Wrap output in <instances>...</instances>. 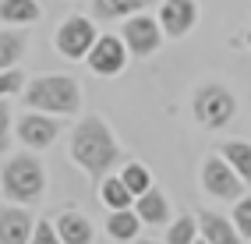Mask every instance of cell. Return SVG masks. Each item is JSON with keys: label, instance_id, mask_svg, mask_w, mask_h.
<instances>
[{"label": "cell", "instance_id": "2", "mask_svg": "<svg viewBox=\"0 0 251 244\" xmlns=\"http://www.w3.org/2000/svg\"><path fill=\"white\" fill-rule=\"evenodd\" d=\"M78 103H81V89L71 74H43V78H32L25 89V106L57 113V117L75 113Z\"/></svg>", "mask_w": 251, "mask_h": 244}, {"label": "cell", "instance_id": "11", "mask_svg": "<svg viewBox=\"0 0 251 244\" xmlns=\"http://www.w3.org/2000/svg\"><path fill=\"white\" fill-rule=\"evenodd\" d=\"M32 241V216L18 205L0 209V244H25Z\"/></svg>", "mask_w": 251, "mask_h": 244}, {"label": "cell", "instance_id": "10", "mask_svg": "<svg viewBox=\"0 0 251 244\" xmlns=\"http://www.w3.org/2000/svg\"><path fill=\"white\" fill-rule=\"evenodd\" d=\"M195 22H198L195 0H166L163 11H159V25H163V32H166V36H174V39L188 36V32L195 28Z\"/></svg>", "mask_w": 251, "mask_h": 244}, {"label": "cell", "instance_id": "3", "mask_svg": "<svg viewBox=\"0 0 251 244\" xmlns=\"http://www.w3.org/2000/svg\"><path fill=\"white\" fill-rule=\"evenodd\" d=\"M0 184H4V195L11 202H18V205H28V202H36L39 195L46 191V170H43V163L36 156H11L4 163V173H0Z\"/></svg>", "mask_w": 251, "mask_h": 244}, {"label": "cell", "instance_id": "15", "mask_svg": "<svg viewBox=\"0 0 251 244\" xmlns=\"http://www.w3.org/2000/svg\"><path fill=\"white\" fill-rule=\"evenodd\" d=\"M138 230H142V216L131 213V205L127 209H113L110 220H106V234L113 241H135Z\"/></svg>", "mask_w": 251, "mask_h": 244}, {"label": "cell", "instance_id": "6", "mask_svg": "<svg viewBox=\"0 0 251 244\" xmlns=\"http://www.w3.org/2000/svg\"><path fill=\"white\" fill-rule=\"evenodd\" d=\"M96 25L89 18H68L60 28H57V50L60 57H68V60H81V57H89V50L96 46Z\"/></svg>", "mask_w": 251, "mask_h": 244}, {"label": "cell", "instance_id": "23", "mask_svg": "<svg viewBox=\"0 0 251 244\" xmlns=\"http://www.w3.org/2000/svg\"><path fill=\"white\" fill-rule=\"evenodd\" d=\"M233 226L241 230V241H251V198H237V205H233Z\"/></svg>", "mask_w": 251, "mask_h": 244}, {"label": "cell", "instance_id": "18", "mask_svg": "<svg viewBox=\"0 0 251 244\" xmlns=\"http://www.w3.org/2000/svg\"><path fill=\"white\" fill-rule=\"evenodd\" d=\"M220 156L244 177V184H251V142H223Z\"/></svg>", "mask_w": 251, "mask_h": 244}, {"label": "cell", "instance_id": "13", "mask_svg": "<svg viewBox=\"0 0 251 244\" xmlns=\"http://www.w3.org/2000/svg\"><path fill=\"white\" fill-rule=\"evenodd\" d=\"M135 213H138L142 223H149V226H163V223H170V205H166V198H163V191H159V188H149V191L138 195Z\"/></svg>", "mask_w": 251, "mask_h": 244}, {"label": "cell", "instance_id": "17", "mask_svg": "<svg viewBox=\"0 0 251 244\" xmlns=\"http://www.w3.org/2000/svg\"><path fill=\"white\" fill-rule=\"evenodd\" d=\"M28 46V36L22 28H11V32H0V68H14V64L22 60Z\"/></svg>", "mask_w": 251, "mask_h": 244}, {"label": "cell", "instance_id": "1", "mask_svg": "<svg viewBox=\"0 0 251 244\" xmlns=\"http://www.w3.org/2000/svg\"><path fill=\"white\" fill-rule=\"evenodd\" d=\"M71 159L92 177L96 184L110 173L113 163H121V149H117V142L110 135L106 121L85 117V121L75 127V131H71Z\"/></svg>", "mask_w": 251, "mask_h": 244}, {"label": "cell", "instance_id": "4", "mask_svg": "<svg viewBox=\"0 0 251 244\" xmlns=\"http://www.w3.org/2000/svg\"><path fill=\"white\" fill-rule=\"evenodd\" d=\"M191 110H195V117H198V124H205V127H223L230 117H233V110H237V99H233V92L226 89V85H202L195 92V103H191Z\"/></svg>", "mask_w": 251, "mask_h": 244}, {"label": "cell", "instance_id": "16", "mask_svg": "<svg viewBox=\"0 0 251 244\" xmlns=\"http://www.w3.org/2000/svg\"><path fill=\"white\" fill-rule=\"evenodd\" d=\"M99 198L110 209H127L131 198H135V191L124 184V177H103V181H99Z\"/></svg>", "mask_w": 251, "mask_h": 244}, {"label": "cell", "instance_id": "22", "mask_svg": "<svg viewBox=\"0 0 251 244\" xmlns=\"http://www.w3.org/2000/svg\"><path fill=\"white\" fill-rule=\"evenodd\" d=\"M121 177H124V184H127L131 191H135V198H138L142 191H149V188H152V173H149V170L142 167V163H124Z\"/></svg>", "mask_w": 251, "mask_h": 244}, {"label": "cell", "instance_id": "25", "mask_svg": "<svg viewBox=\"0 0 251 244\" xmlns=\"http://www.w3.org/2000/svg\"><path fill=\"white\" fill-rule=\"evenodd\" d=\"M32 241H36V244H60V234L53 230V226H50L46 220L36 226V230H32Z\"/></svg>", "mask_w": 251, "mask_h": 244}, {"label": "cell", "instance_id": "12", "mask_svg": "<svg viewBox=\"0 0 251 244\" xmlns=\"http://www.w3.org/2000/svg\"><path fill=\"white\" fill-rule=\"evenodd\" d=\"M198 237L209 241V244H233V241H241V230L230 220H223L220 213L202 209V213H198Z\"/></svg>", "mask_w": 251, "mask_h": 244}, {"label": "cell", "instance_id": "26", "mask_svg": "<svg viewBox=\"0 0 251 244\" xmlns=\"http://www.w3.org/2000/svg\"><path fill=\"white\" fill-rule=\"evenodd\" d=\"M7 142H11V110L0 103V152H7Z\"/></svg>", "mask_w": 251, "mask_h": 244}, {"label": "cell", "instance_id": "9", "mask_svg": "<svg viewBox=\"0 0 251 244\" xmlns=\"http://www.w3.org/2000/svg\"><path fill=\"white\" fill-rule=\"evenodd\" d=\"M60 135V121L57 113H43V110H32L18 121V138L28 145V149H46L53 145V138Z\"/></svg>", "mask_w": 251, "mask_h": 244}, {"label": "cell", "instance_id": "27", "mask_svg": "<svg viewBox=\"0 0 251 244\" xmlns=\"http://www.w3.org/2000/svg\"><path fill=\"white\" fill-rule=\"evenodd\" d=\"M248 46H251V32H248Z\"/></svg>", "mask_w": 251, "mask_h": 244}, {"label": "cell", "instance_id": "8", "mask_svg": "<svg viewBox=\"0 0 251 244\" xmlns=\"http://www.w3.org/2000/svg\"><path fill=\"white\" fill-rule=\"evenodd\" d=\"M85 60H89V68L96 74H103V78L121 74L124 64H127V43H124V36H99Z\"/></svg>", "mask_w": 251, "mask_h": 244}, {"label": "cell", "instance_id": "20", "mask_svg": "<svg viewBox=\"0 0 251 244\" xmlns=\"http://www.w3.org/2000/svg\"><path fill=\"white\" fill-rule=\"evenodd\" d=\"M39 18V4L36 0H0V22H36Z\"/></svg>", "mask_w": 251, "mask_h": 244}, {"label": "cell", "instance_id": "21", "mask_svg": "<svg viewBox=\"0 0 251 244\" xmlns=\"http://www.w3.org/2000/svg\"><path fill=\"white\" fill-rule=\"evenodd\" d=\"M198 237V216H180L170 223V230H166V244H191Z\"/></svg>", "mask_w": 251, "mask_h": 244}, {"label": "cell", "instance_id": "14", "mask_svg": "<svg viewBox=\"0 0 251 244\" xmlns=\"http://www.w3.org/2000/svg\"><path fill=\"white\" fill-rule=\"evenodd\" d=\"M57 234H60V244H89L96 237L92 234V223L81 213H64L57 220Z\"/></svg>", "mask_w": 251, "mask_h": 244}, {"label": "cell", "instance_id": "24", "mask_svg": "<svg viewBox=\"0 0 251 244\" xmlns=\"http://www.w3.org/2000/svg\"><path fill=\"white\" fill-rule=\"evenodd\" d=\"M22 81H25L22 71H14V68H0V96L18 92V89H22Z\"/></svg>", "mask_w": 251, "mask_h": 244}, {"label": "cell", "instance_id": "5", "mask_svg": "<svg viewBox=\"0 0 251 244\" xmlns=\"http://www.w3.org/2000/svg\"><path fill=\"white\" fill-rule=\"evenodd\" d=\"M202 184H205L209 195H216V198L237 202L241 191H244V177L233 170L223 156H209V159L202 163Z\"/></svg>", "mask_w": 251, "mask_h": 244}, {"label": "cell", "instance_id": "7", "mask_svg": "<svg viewBox=\"0 0 251 244\" xmlns=\"http://www.w3.org/2000/svg\"><path fill=\"white\" fill-rule=\"evenodd\" d=\"M159 22L156 18H149V14H127V22L121 28V36L127 43V50L135 53V57H149V53H156L159 50Z\"/></svg>", "mask_w": 251, "mask_h": 244}, {"label": "cell", "instance_id": "19", "mask_svg": "<svg viewBox=\"0 0 251 244\" xmlns=\"http://www.w3.org/2000/svg\"><path fill=\"white\" fill-rule=\"evenodd\" d=\"M145 0H92V14L103 22H113V18H127V14H138Z\"/></svg>", "mask_w": 251, "mask_h": 244}]
</instances>
